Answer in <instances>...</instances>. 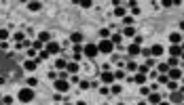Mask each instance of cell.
Segmentation results:
<instances>
[{
	"label": "cell",
	"mask_w": 184,
	"mask_h": 105,
	"mask_svg": "<svg viewBox=\"0 0 184 105\" xmlns=\"http://www.w3.org/2000/svg\"><path fill=\"white\" fill-rule=\"evenodd\" d=\"M17 99H19L21 103H32L34 101V88H21L19 93H17Z\"/></svg>",
	"instance_id": "cell-1"
},
{
	"label": "cell",
	"mask_w": 184,
	"mask_h": 105,
	"mask_svg": "<svg viewBox=\"0 0 184 105\" xmlns=\"http://www.w3.org/2000/svg\"><path fill=\"white\" fill-rule=\"evenodd\" d=\"M98 50L104 52V55H112V50H114V44L110 42V38H108V40H100V42H98Z\"/></svg>",
	"instance_id": "cell-2"
},
{
	"label": "cell",
	"mask_w": 184,
	"mask_h": 105,
	"mask_svg": "<svg viewBox=\"0 0 184 105\" xmlns=\"http://www.w3.org/2000/svg\"><path fill=\"white\" fill-rule=\"evenodd\" d=\"M55 90L59 93V95H68V90H70V82L68 80H55Z\"/></svg>",
	"instance_id": "cell-3"
},
{
	"label": "cell",
	"mask_w": 184,
	"mask_h": 105,
	"mask_svg": "<svg viewBox=\"0 0 184 105\" xmlns=\"http://www.w3.org/2000/svg\"><path fill=\"white\" fill-rule=\"evenodd\" d=\"M83 55H85V57H98V55H100L98 44H85V46H83Z\"/></svg>",
	"instance_id": "cell-4"
},
{
	"label": "cell",
	"mask_w": 184,
	"mask_h": 105,
	"mask_svg": "<svg viewBox=\"0 0 184 105\" xmlns=\"http://www.w3.org/2000/svg\"><path fill=\"white\" fill-rule=\"evenodd\" d=\"M140 52H142V46H138V44H133V42H131V44L127 46V57L129 59H136Z\"/></svg>",
	"instance_id": "cell-5"
},
{
	"label": "cell",
	"mask_w": 184,
	"mask_h": 105,
	"mask_svg": "<svg viewBox=\"0 0 184 105\" xmlns=\"http://www.w3.org/2000/svg\"><path fill=\"white\" fill-rule=\"evenodd\" d=\"M45 50L49 52V55H57V52L61 50V44H57L55 40H51L49 44H45Z\"/></svg>",
	"instance_id": "cell-6"
},
{
	"label": "cell",
	"mask_w": 184,
	"mask_h": 105,
	"mask_svg": "<svg viewBox=\"0 0 184 105\" xmlns=\"http://www.w3.org/2000/svg\"><path fill=\"white\" fill-rule=\"evenodd\" d=\"M182 74H184L182 69H178V67H171L169 72H167V78H169V80H176V82H178V80H182Z\"/></svg>",
	"instance_id": "cell-7"
},
{
	"label": "cell",
	"mask_w": 184,
	"mask_h": 105,
	"mask_svg": "<svg viewBox=\"0 0 184 105\" xmlns=\"http://www.w3.org/2000/svg\"><path fill=\"white\" fill-rule=\"evenodd\" d=\"M70 44H83V40H85V36H83V34L81 32H72V34H70Z\"/></svg>",
	"instance_id": "cell-8"
},
{
	"label": "cell",
	"mask_w": 184,
	"mask_h": 105,
	"mask_svg": "<svg viewBox=\"0 0 184 105\" xmlns=\"http://www.w3.org/2000/svg\"><path fill=\"white\" fill-rule=\"evenodd\" d=\"M163 52H165V46H163V44H152V46H150V57H152V59H155V57H161Z\"/></svg>",
	"instance_id": "cell-9"
},
{
	"label": "cell",
	"mask_w": 184,
	"mask_h": 105,
	"mask_svg": "<svg viewBox=\"0 0 184 105\" xmlns=\"http://www.w3.org/2000/svg\"><path fill=\"white\" fill-rule=\"evenodd\" d=\"M100 80L104 84H114V74H112V72H102L100 74Z\"/></svg>",
	"instance_id": "cell-10"
},
{
	"label": "cell",
	"mask_w": 184,
	"mask_h": 105,
	"mask_svg": "<svg viewBox=\"0 0 184 105\" xmlns=\"http://www.w3.org/2000/svg\"><path fill=\"white\" fill-rule=\"evenodd\" d=\"M78 69H81V65H78L76 61H68V65H66V72H68V74L76 76V74H78Z\"/></svg>",
	"instance_id": "cell-11"
},
{
	"label": "cell",
	"mask_w": 184,
	"mask_h": 105,
	"mask_svg": "<svg viewBox=\"0 0 184 105\" xmlns=\"http://www.w3.org/2000/svg\"><path fill=\"white\" fill-rule=\"evenodd\" d=\"M36 65H38L36 59H28V61L23 63V69H25V72H36Z\"/></svg>",
	"instance_id": "cell-12"
},
{
	"label": "cell",
	"mask_w": 184,
	"mask_h": 105,
	"mask_svg": "<svg viewBox=\"0 0 184 105\" xmlns=\"http://www.w3.org/2000/svg\"><path fill=\"white\" fill-rule=\"evenodd\" d=\"M146 103H148V105H159V103H161V95H159V93H150Z\"/></svg>",
	"instance_id": "cell-13"
},
{
	"label": "cell",
	"mask_w": 184,
	"mask_h": 105,
	"mask_svg": "<svg viewBox=\"0 0 184 105\" xmlns=\"http://www.w3.org/2000/svg\"><path fill=\"white\" fill-rule=\"evenodd\" d=\"M169 42L171 44H182V34L180 32H171L169 34Z\"/></svg>",
	"instance_id": "cell-14"
},
{
	"label": "cell",
	"mask_w": 184,
	"mask_h": 105,
	"mask_svg": "<svg viewBox=\"0 0 184 105\" xmlns=\"http://www.w3.org/2000/svg\"><path fill=\"white\" fill-rule=\"evenodd\" d=\"M42 8V2H38V0H32V2H28V11H32V13H38Z\"/></svg>",
	"instance_id": "cell-15"
},
{
	"label": "cell",
	"mask_w": 184,
	"mask_h": 105,
	"mask_svg": "<svg viewBox=\"0 0 184 105\" xmlns=\"http://www.w3.org/2000/svg\"><path fill=\"white\" fill-rule=\"evenodd\" d=\"M180 55H182V48H180V44H171V46H169V57H176V59H178Z\"/></svg>",
	"instance_id": "cell-16"
},
{
	"label": "cell",
	"mask_w": 184,
	"mask_h": 105,
	"mask_svg": "<svg viewBox=\"0 0 184 105\" xmlns=\"http://www.w3.org/2000/svg\"><path fill=\"white\" fill-rule=\"evenodd\" d=\"M38 42L49 44V42H51V34H49V32H40V34H38Z\"/></svg>",
	"instance_id": "cell-17"
},
{
	"label": "cell",
	"mask_w": 184,
	"mask_h": 105,
	"mask_svg": "<svg viewBox=\"0 0 184 105\" xmlns=\"http://www.w3.org/2000/svg\"><path fill=\"white\" fill-rule=\"evenodd\" d=\"M66 65H68V59H66V57H59V59L55 61V67H57V69H61V72L66 69Z\"/></svg>",
	"instance_id": "cell-18"
},
{
	"label": "cell",
	"mask_w": 184,
	"mask_h": 105,
	"mask_svg": "<svg viewBox=\"0 0 184 105\" xmlns=\"http://www.w3.org/2000/svg\"><path fill=\"white\" fill-rule=\"evenodd\" d=\"M114 15L123 19V17H127V8H125V6H121V4H119V6H114Z\"/></svg>",
	"instance_id": "cell-19"
},
{
	"label": "cell",
	"mask_w": 184,
	"mask_h": 105,
	"mask_svg": "<svg viewBox=\"0 0 184 105\" xmlns=\"http://www.w3.org/2000/svg\"><path fill=\"white\" fill-rule=\"evenodd\" d=\"M146 78H148L146 74H138V72H136V76H133V82H136V84H140V86H142V84L146 82Z\"/></svg>",
	"instance_id": "cell-20"
},
{
	"label": "cell",
	"mask_w": 184,
	"mask_h": 105,
	"mask_svg": "<svg viewBox=\"0 0 184 105\" xmlns=\"http://www.w3.org/2000/svg\"><path fill=\"white\" fill-rule=\"evenodd\" d=\"M121 32L119 34H112V36H110V42H112V44H114V46H121Z\"/></svg>",
	"instance_id": "cell-21"
},
{
	"label": "cell",
	"mask_w": 184,
	"mask_h": 105,
	"mask_svg": "<svg viewBox=\"0 0 184 105\" xmlns=\"http://www.w3.org/2000/svg\"><path fill=\"white\" fill-rule=\"evenodd\" d=\"M13 40H15V44H21V42L25 40V34L23 32H17L15 36H13Z\"/></svg>",
	"instance_id": "cell-22"
},
{
	"label": "cell",
	"mask_w": 184,
	"mask_h": 105,
	"mask_svg": "<svg viewBox=\"0 0 184 105\" xmlns=\"http://www.w3.org/2000/svg\"><path fill=\"white\" fill-rule=\"evenodd\" d=\"M78 6H81V8H91L93 6V0H81V2H76Z\"/></svg>",
	"instance_id": "cell-23"
},
{
	"label": "cell",
	"mask_w": 184,
	"mask_h": 105,
	"mask_svg": "<svg viewBox=\"0 0 184 105\" xmlns=\"http://www.w3.org/2000/svg\"><path fill=\"white\" fill-rule=\"evenodd\" d=\"M165 86H167L171 93H176V90H178V82H176V80H167V84H165Z\"/></svg>",
	"instance_id": "cell-24"
},
{
	"label": "cell",
	"mask_w": 184,
	"mask_h": 105,
	"mask_svg": "<svg viewBox=\"0 0 184 105\" xmlns=\"http://www.w3.org/2000/svg\"><path fill=\"white\" fill-rule=\"evenodd\" d=\"M152 90H150V86H146V84H142V88H140V95H142V97H148V95H150Z\"/></svg>",
	"instance_id": "cell-25"
},
{
	"label": "cell",
	"mask_w": 184,
	"mask_h": 105,
	"mask_svg": "<svg viewBox=\"0 0 184 105\" xmlns=\"http://www.w3.org/2000/svg\"><path fill=\"white\" fill-rule=\"evenodd\" d=\"M6 38H8V30L0 28V42H6Z\"/></svg>",
	"instance_id": "cell-26"
},
{
	"label": "cell",
	"mask_w": 184,
	"mask_h": 105,
	"mask_svg": "<svg viewBox=\"0 0 184 105\" xmlns=\"http://www.w3.org/2000/svg\"><path fill=\"white\" fill-rule=\"evenodd\" d=\"M123 34H125V36H129V38H133V36H136V30H133V25L125 28V32H123Z\"/></svg>",
	"instance_id": "cell-27"
},
{
	"label": "cell",
	"mask_w": 184,
	"mask_h": 105,
	"mask_svg": "<svg viewBox=\"0 0 184 105\" xmlns=\"http://www.w3.org/2000/svg\"><path fill=\"white\" fill-rule=\"evenodd\" d=\"M157 72H159V74H167L169 72V65L167 63H161L159 67H157Z\"/></svg>",
	"instance_id": "cell-28"
},
{
	"label": "cell",
	"mask_w": 184,
	"mask_h": 105,
	"mask_svg": "<svg viewBox=\"0 0 184 105\" xmlns=\"http://www.w3.org/2000/svg\"><path fill=\"white\" fill-rule=\"evenodd\" d=\"M100 38H102V40H108V38H110V30H106V28L100 30Z\"/></svg>",
	"instance_id": "cell-29"
},
{
	"label": "cell",
	"mask_w": 184,
	"mask_h": 105,
	"mask_svg": "<svg viewBox=\"0 0 184 105\" xmlns=\"http://www.w3.org/2000/svg\"><path fill=\"white\" fill-rule=\"evenodd\" d=\"M28 86H30V88L38 86V80H36V76H30V78H28Z\"/></svg>",
	"instance_id": "cell-30"
},
{
	"label": "cell",
	"mask_w": 184,
	"mask_h": 105,
	"mask_svg": "<svg viewBox=\"0 0 184 105\" xmlns=\"http://www.w3.org/2000/svg\"><path fill=\"white\" fill-rule=\"evenodd\" d=\"M121 90H123V88H121V84H110V93H112V95H119Z\"/></svg>",
	"instance_id": "cell-31"
},
{
	"label": "cell",
	"mask_w": 184,
	"mask_h": 105,
	"mask_svg": "<svg viewBox=\"0 0 184 105\" xmlns=\"http://www.w3.org/2000/svg\"><path fill=\"white\" fill-rule=\"evenodd\" d=\"M114 74V80H123V78H127V74L123 72V69H119V72H112Z\"/></svg>",
	"instance_id": "cell-32"
},
{
	"label": "cell",
	"mask_w": 184,
	"mask_h": 105,
	"mask_svg": "<svg viewBox=\"0 0 184 105\" xmlns=\"http://www.w3.org/2000/svg\"><path fill=\"white\" fill-rule=\"evenodd\" d=\"M133 21H136V19H133V17H131V15H127V17H123V23H125L127 28H129V25H133Z\"/></svg>",
	"instance_id": "cell-33"
},
{
	"label": "cell",
	"mask_w": 184,
	"mask_h": 105,
	"mask_svg": "<svg viewBox=\"0 0 184 105\" xmlns=\"http://www.w3.org/2000/svg\"><path fill=\"white\" fill-rule=\"evenodd\" d=\"M89 86H91V82H87V80H81V82H78V88H81V90H87Z\"/></svg>",
	"instance_id": "cell-34"
},
{
	"label": "cell",
	"mask_w": 184,
	"mask_h": 105,
	"mask_svg": "<svg viewBox=\"0 0 184 105\" xmlns=\"http://www.w3.org/2000/svg\"><path fill=\"white\" fill-rule=\"evenodd\" d=\"M49 57H51V55H49V52H47L45 48H42V50L38 52V61H45V59H49Z\"/></svg>",
	"instance_id": "cell-35"
},
{
	"label": "cell",
	"mask_w": 184,
	"mask_h": 105,
	"mask_svg": "<svg viewBox=\"0 0 184 105\" xmlns=\"http://www.w3.org/2000/svg\"><path fill=\"white\" fill-rule=\"evenodd\" d=\"M127 72H138V65H136V61H129V63H127Z\"/></svg>",
	"instance_id": "cell-36"
},
{
	"label": "cell",
	"mask_w": 184,
	"mask_h": 105,
	"mask_svg": "<svg viewBox=\"0 0 184 105\" xmlns=\"http://www.w3.org/2000/svg\"><path fill=\"white\" fill-rule=\"evenodd\" d=\"M144 65H146L148 69H155V59H152V57H148V59H146V63H144Z\"/></svg>",
	"instance_id": "cell-37"
},
{
	"label": "cell",
	"mask_w": 184,
	"mask_h": 105,
	"mask_svg": "<svg viewBox=\"0 0 184 105\" xmlns=\"http://www.w3.org/2000/svg\"><path fill=\"white\" fill-rule=\"evenodd\" d=\"M72 52H74V55H83V44H74Z\"/></svg>",
	"instance_id": "cell-38"
},
{
	"label": "cell",
	"mask_w": 184,
	"mask_h": 105,
	"mask_svg": "<svg viewBox=\"0 0 184 105\" xmlns=\"http://www.w3.org/2000/svg\"><path fill=\"white\" fill-rule=\"evenodd\" d=\"M167 65H169V69H171V67H176V65H178V59H176V57H169Z\"/></svg>",
	"instance_id": "cell-39"
},
{
	"label": "cell",
	"mask_w": 184,
	"mask_h": 105,
	"mask_svg": "<svg viewBox=\"0 0 184 105\" xmlns=\"http://www.w3.org/2000/svg\"><path fill=\"white\" fill-rule=\"evenodd\" d=\"M2 103H4V105H13V97H11V95H6V97H2Z\"/></svg>",
	"instance_id": "cell-40"
},
{
	"label": "cell",
	"mask_w": 184,
	"mask_h": 105,
	"mask_svg": "<svg viewBox=\"0 0 184 105\" xmlns=\"http://www.w3.org/2000/svg\"><path fill=\"white\" fill-rule=\"evenodd\" d=\"M167 80H169L167 74H161V76H159V84H167Z\"/></svg>",
	"instance_id": "cell-41"
},
{
	"label": "cell",
	"mask_w": 184,
	"mask_h": 105,
	"mask_svg": "<svg viewBox=\"0 0 184 105\" xmlns=\"http://www.w3.org/2000/svg\"><path fill=\"white\" fill-rule=\"evenodd\" d=\"M47 78H49V80H53V82H55V80H57V74H55V72H47Z\"/></svg>",
	"instance_id": "cell-42"
},
{
	"label": "cell",
	"mask_w": 184,
	"mask_h": 105,
	"mask_svg": "<svg viewBox=\"0 0 184 105\" xmlns=\"http://www.w3.org/2000/svg\"><path fill=\"white\" fill-rule=\"evenodd\" d=\"M142 40H144V38H140V36H133V44H138V46H142Z\"/></svg>",
	"instance_id": "cell-43"
},
{
	"label": "cell",
	"mask_w": 184,
	"mask_h": 105,
	"mask_svg": "<svg viewBox=\"0 0 184 105\" xmlns=\"http://www.w3.org/2000/svg\"><path fill=\"white\" fill-rule=\"evenodd\" d=\"M110 93V86H102L100 88V95H108Z\"/></svg>",
	"instance_id": "cell-44"
},
{
	"label": "cell",
	"mask_w": 184,
	"mask_h": 105,
	"mask_svg": "<svg viewBox=\"0 0 184 105\" xmlns=\"http://www.w3.org/2000/svg\"><path fill=\"white\" fill-rule=\"evenodd\" d=\"M140 55H144V57L148 59V57H150V48H142V52H140Z\"/></svg>",
	"instance_id": "cell-45"
},
{
	"label": "cell",
	"mask_w": 184,
	"mask_h": 105,
	"mask_svg": "<svg viewBox=\"0 0 184 105\" xmlns=\"http://www.w3.org/2000/svg\"><path fill=\"white\" fill-rule=\"evenodd\" d=\"M157 74H159V72H157V69H150V72H148V78H150V80H152V78H157Z\"/></svg>",
	"instance_id": "cell-46"
},
{
	"label": "cell",
	"mask_w": 184,
	"mask_h": 105,
	"mask_svg": "<svg viewBox=\"0 0 184 105\" xmlns=\"http://www.w3.org/2000/svg\"><path fill=\"white\" fill-rule=\"evenodd\" d=\"M34 55H38V52L34 50V48H28V57H30V59H34Z\"/></svg>",
	"instance_id": "cell-47"
},
{
	"label": "cell",
	"mask_w": 184,
	"mask_h": 105,
	"mask_svg": "<svg viewBox=\"0 0 184 105\" xmlns=\"http://www.w3.org/2000/svg\"><path fill=\"white\" fill-rule=\"evenodd\" d=\"M180 32H184V21H180Z\"/></svg>",
	"instance_id": "cell-48"
},
{
	"label": "cell",
	"mask_w": 184,
	"mask_h": 105,
	"mask_svg": "<svg viewBox=\"0 0 184 105\" xmlns=\"http://www.w3.org/2000/svg\"><path fill=\"white\" fill-rule=\"evenodd\" d=\"M159 105H169V101H163V99H161V103H159Z\"/></svg>",
	"instance_id": "cell-49"
},
{
	"label": "cell",
	"mask_w": 184,
	"mask_h": 105,
	"mask_svg": "<svg viewBox=\"0 0 184 105\" xmlns=\"http://www.w3.org/2000/svg\"><path fill=\"white\" fill-rule=\"evenodd\" d=\"M76 105H87V103L85 101H76Z\"/></svg>",
	"instance_id": "cell-50"
},
{
	"label": "cell",
	"mask_w": 184,
	"mask_h": 105,
	"mask_svg": "<svg viewBox=\"0 0 184 105\" xmlns=\"http://www.w3.org/2000/svg\"><path fill=\"white\" fill-rule=\"evenodd\" d=\"M138 105H148V103H146V101H140V103H138Z\"/></svg>",
	"instance_id": "cell-51"
},
{
	"label": "cell",
	"mask_w": 184,
	"mask_h": 105,
	"mask_svg": "<svg viewBox=\"0 0 184 105\" xmlns=\"http://www.w3.org/2000/svg\"><path fill=\"white\" fill-rule=\"evenodd\" d=\"M180 59H182V61H184V52H182V55H180Z\"/></svg>",
	"instance_id": "cell-52"
},
{
	"label": "cell",
	"mask_w": 184,
	"mask_h": 105,
	"mask_svg": "<svg viewBox=\"0 0 184 105\" xmlns=\"http://www.w3.org/2000/svg\"><path fill=\"white\" fill-rule=\"evenodd\" d=\"M182 80H184V74H182Z\"/></svg>",
	"instance_id": "cell-53"
},
{
	"label": "cell",
	"mask_w": 184,
	"mask_h": 105,
	"mask_svg": "<svg viewBox=\"0 0 184 105\" xmlns=\"http://www.w3.org/2000/svg\"><path fill=\"white\" fill-rule=\"evenodd\" d=\"M64 105H70V103H64Z\"/></svg>",
	"instance_id": "cell-54"
},
{
	"label": "cell",
	"mask_w": 184,
	"mask_h": 105,
	"mask_svg": "<svg viewBox=\"0 0 184 105\" xmlns=\"http://www.w3.org/2000/svg\"><path fill=\"white\" fill-rule=\"evenodd\" d=\"M182 105H184V103H182Z\"/></svg>",
	"instance_id": "cell-55"
}]
</instances>
